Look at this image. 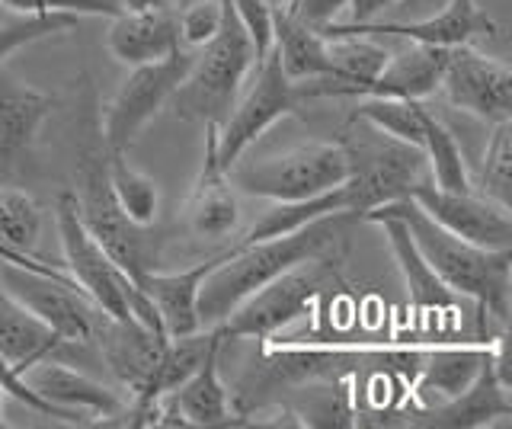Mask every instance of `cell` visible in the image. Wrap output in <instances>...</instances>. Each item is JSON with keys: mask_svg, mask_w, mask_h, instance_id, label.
Listing matches in <instances>:
<instances>
[{"mask_svg": "<svg viewBox=\"0 0 512 429\" xmlns=\"http://www.w3.org/2000/svg\"><path fill=\"white\" fill-rule=\"evenodd\" d=\"M352 218L346 212L324 215L292 234L266 237V241H237L231 250H224L218 263L208 269V276L199 285V321L202 330L218 327L240 301L250 298L266 282L288 273L292 266L320 257L336 244L343 231V221Z\"/></svg>", "mask_w": 512, "mask_h": 429, "instance_id": "1", "label": "cell"}, {"mask_svg": "<svg viewBox=\"0 0 512 429\" xmlns=\"http://www.w3.org/2000/svg\"><path fill=\"white\" fill-rule=\"evenodd\" d=\"M378 215H394L407 225L416 250L432 266L448 289L458 298H471L474 305L490 314L496 324H506L509 317V292H512V250H487L445 231L439 221H432L410 196L365 212L372 221Z\"/></svg>", "mask_w": 512, "mask_h": 429, "instance_id": "2", "label": "cell"}, {"mask_svg": "<svg viewBox=\"0 0 512 429\" xmlns=\"http://www.w3.org/2000/svg\"><path fill=\"white\" fill-rule=\"evenodd\" d=\"M55 225L64 250V266L68 276L87 292V298L100 308L112 321H138L148 330L167 337L154 301L144 295L141 285H135L132 276H125L122 269L112 263L109 253L93 241V234L84 228V221L77 215L74 193H61L55 202ZM170 340V337H167Z\"/></svg>", "mask_w": 512, "mask_h": 429, "instance_id": "3", "label": "cell"}, {"mask_svg": "<svg viewBox=\"0 0 512 429\" xmlns=\"http://www.w3.org/2000/svg\"><path fill=\"white\" fill-rule=\"evenodd\" d=\"M256 65L253 42L247 29L234 17L231 4L224 0V23L212 42L192 52V65L183 84L173 90L167 106L183 122L221 125L240 97V84Z\"/></svg>", "mask_w": 512, "mask_h": 429, "instance_id": "4", "label": "cell"}, {"mask_svg": "<svg viewBox=\"0 0 512 429\" xmlns=\"http://www.w3.org/2000/svg\"><path fill=\"white\" fill-rule=\"evenodd\" d=\"M340 145L346 148L349 157V177L343 189L349 202L346 209L352 218H362L365 212L378 209V205L407 199L410 189L426 173L423 148L381 132L362 119L349 122Z\"/></svg>", "mask_w": 512, "mask_h": 429, "instance_id": "5", "label": "cell"}, {"mask_svg": "<svg viewBox=\"0 0 512 429\" xmlns=\"http://www.w3.org/2000/svg\"><path fill=\"white\" fill-rule=\"evenodd\" d=\"M349 177V157L340 141H308L282 154L228 167V180L237 193L269 202H301L324 196Z\"/></svg>", "mask_w": 512, "mask_h": 429, "instance_id": "6", "label": "cell"}, {"mask_svg": "<svg viewBox=\"0 0 512 429\" xmlns=\"http://www.w3.org/2000/svg\"><path fill=\"white\" fill-rule=\"evenodd\" d=\"M77 215L84 228L93 234L112 263H116L125 276H144L157 263V244L148 237V228L135 225L132 218L122 212V205L112 196L109 170H106V148L87 151L77 170V193H74Z\"/></svg>", "mask_w": 512, "mask_h": 429, "instance_id": "7", "label": "cell"}, {"mask_svg": "<svg viewBox=\"0 0 512 429\" xmlns=\"http://www.w3.org/2000/svg\"><path fill=\"white\" fill-rule=\"evenodd\" d=\"M330 282H333V263H327L324 253H320V257L304 260L288 269V273L266 282L263 289H256L215 330L221 333L224 343L269 340L272 333H279L282 327L295 324L298 317L311 314L314 301Z\"/></svg>", "mask_w": 512, "mask_h": 429, "instance_id": "8", "label": "cell"}, {"mask_svg": "<svg viewBox=\"0 0 512 429\" xmlns=\"http://www.w3.org/2000/svg\"><path fill=\"white\" fill-rule=\"evenodd\" d=\"M0 285L52 327L68 346H90L100 327L103 311L87 298V292L58 269H32L0 260Z\"/></svg>", "mask_w": 512, "mask_h": 429, "instance_id": "9", "label": "cell"}, {"mask_svg": "<svg viewBox=\"0 0 512 429\" xmlns=\"http://www.w3.org/2000/svg\"><path fill=\"white\" fill-rule=\"evenodd\" d=\"M192 65V52L176 49L173 55L151 61V65H138L125 77L119 93L106 106L103 119V141L106 154H128L138 135L144 132L160 109L167 106L173 90L183 84V77Z\"/></svg>", "mask_w": 512, "mask_h": 429, "instance_id": "10", "label": "cell"}, {"mask_svg": "<svg viewBox=\"0 0 512 429\" xmlns=\"http://www.w3.org/2000/svg\"><path fill=\"white\" fill-rule=\"evenodd\" d=\"M298 103L301 100L295 93V81H288V74L282 71L276 52H269L266 58L256 61L253 87L244 93V100L234 103L228 119L218 125V138H215L218 164L224 170L234 167L253 141L260 138L269 125L292 116Z\"/></svg>", "mask_w": 512, "mask_h": 429, "instance_id": "11", "label": "cell"}, {"mask_svg": "<svg viewBox=\"0 0 512 429\" xmlns=\"http://www.w3.org/2000/svg\"><path fill=\"white\" fill-rule=\"evenodd\" d=\"M410 199L420 205L432 221H439L445 231L461 237V241L487 247V250H512L509 205L480 196L477 189H464V193L439 189L426 177L410 189Z\"/></svg>", "mask_w": 512, "mask_h": 429, "instance_id": "12", "label": "cell"}, {"mask_svg": "<svg viewBox=\"0 0 512 429\" xmlns=\"http://www.w3.org/2000/svg\"><path fill=\"white\" fill-rule=\"evenodd\" d=\"M439 90L448 103L484 122H500L512 113V71L506 61L480 55L468 45H458L448 55Z\"/></svg>", "mask_w": 512, "mask_h": 429, "instance_id": "13", "label": "cell"}, {"mask_svg": "<svg viewBox=\"0 0 512 429\" xmlns=\"http://www.w3.org/2000/svg\"><path fill=\"white\" fill-rule=\"evenodd\" d=\"M397 36L407 42H426V45H442V49H458V45H468L480 36H500V26H496L484 10L477 7V0H452L445 10H439L436 17L416 20V23H388V20H375V23H327L320 26V36Z\"/></svg>", "mask_w": 512, "mask_h": 429, "instance_id": "14", "label": "cell"}, {"mask_svg": "<svg viewBox=\"0 0 512 429\" xmlns=\"http://www.w3.org/2000/svg\"><path fill=\"white\" fill-rule=\"evenodd\" d=\"M93 343L100 346V356L106 359L109 372L132 391L135 404L148 401V391L157 375L160 356H164L167 337H160V333L148 330L138 321H112V317L103 314Z\"/></svg>", "mask_w": 512, "mask_h": 429, "instance_id": "15", "label": "cell"}, {"mask_svg": "<svg viewBox=\"0 0 512 429\" xmlns=\"http://www.w3.org/2000/svg\"><path fill=\"white\" fill-rule=\"evenodd\" d=\"M215 138H218V125H205V161L196 183H192V193L183 212L189 234L202 237V241H224L240 225L237 189L228 180V170L218 164Z\"/></svg>", "mask_w": 512, "mask_h": 429, "instance_id": "16", "label": "cell"}, {"mask_svg": "<svg viewBox=\"0 0 512 429\" xmlns=\"http://www.w3.org/2000/svg\"><path fill=\"white\" fill-rule=\"evenodd\" d=\"M55 103L52 93L20 81L0 65V173L16 170V164L32 151Z\"/></svg>", "mask_w": 512, "mask_h": 429, "instance_id": "17", "label": "cell"}, {"mask_svg": "<svg viewBox=\"0 0 512 429\" xmlns=\"http://www.w3.org/2000/svg\"><path fill=\"white\" fill-rule=\"evenodd\" d=\"M106 49L112 58L128 68L151 65V61L173 55L176 49H183L176 10L170 4L122 10L119 17H112V26L106 33Z\"/></svg>", "mask_w": 512, "mask_h": 429, "instance_id": "18", "label": "cell"}, {"mask_svg": "<svg viewBox=\"0 0 512 429\" xmlns=\"http://www.w3.org/2000/svg\"><path fill=\"white\" fill-rule=\"evenodd\" d=\"M23 378L42 401L58 410H71L77 417H119L125 410L116 391H109L96 378L71 369L68 362H58L55 356L29 365Z\"/></svg>", "mask_w": 512, "mask_h": 429, "instance_id": "19", "label": "cell"}, {"mask_svg": "<svg viewBox=\"0 0 512 429\" xmlns=\"http://www.w3.org/2000/svg\"><path fill=\"white\" fill-rule=\"evenodd\" d=\"M509 413H512L509 381L493 369V362L487 356L480 375L458 397L410 413L413 417L410 423L413 426H436V429H477V426H490L500 417H509Z\"/></svg>", "mask_w": 512, "mask_h": 429, "instance_id": "20", "label": "cell"}, {"mask_svg": "<svg viewBox=\"0 0 512 429\" xmlns=\"http://www.w3.org/2000/svg\"><path fill=\"white\" fill-rule=\"evenodd\" d=\"M218 343L212 353L202 359V365L192 372L180 388L160 397V423L170 426H228L231 417V397L218 372Z\"/></svg>", "mask_w": 512, "mask_h": 429, "instance_id": "21", "label": "cell"}, {"mask_svg": "<svg viewBox=\"0 0 512 429\" xmlns=\"http://www.w3.org/2000/svg\"><path fill=\"white\" fill-rule=\"evenodd\" d=\"M487 356H490V340L445 343V346L423 349L420 369L410 378L416 401L423 407L452 401V397H458L480 375Z\"/></svg>", "mask_w": 512, "mask_h": 429, "instance_id": "22", "label": "cell"}, {"mask_svg": "<svg viewBox=\"0 0 512 429\" xmlns=\"http://www.w3.org/2000/svg\"><path fill=\"white\" fill-rule=\"evenodd\" d=\"M221 257V253H218ZM218 257H208L189 269H176V273H160V269H148L144 276L135 279L141 285L144 295L154 301V308L160 314L167 337H189L199 333V285L208 276V269L218 263Z\"/></svg>", "mask_w": 512, "mask_h": 429, "instance_id": "23", "label": "cell"}, {"mask_svg": "<svg viewBox=\"0 0 512 429\" xmlns=\"http://www.w3.org/2000/svg\"><path fill=\"white\" fill-rule=\"evenodd\" d=\"M452 49L426 42H410L397 55H388L384 68L372 84H365L362 97H397V100H426L439 90L442 71Z\"/></svg>", "mask_w": 512, "mask_h": 429, "instance_id": "24", "label": "cell"}, {"mask_svg": "<svg viewBox=\"0 0 512 429\" xmlns=\"http://www.w3.org/2000/svg\"><path fill=\"white\" fill-rule=\"evenodd\" d=\"M372 221L384 228V237H388V247L397 260V269H400V276H404L410 305L416 311H452L458 305V295L432 273V266L423 260V253L416 250L404 221L394 215H378Z\"/></svg>", "mask_w": 512, "mask_h": 429, "instance_id": "25", "label": "cell"}, {"mask_svg": "<svg viewBox=\"0 0 512 429\" xmlns=\"http://www.w3.org/2000/svg\"><path fill=\"white\" fill-rule=\"evenodd\" d=\"M272 52H276L288 81H311V77H333L330 45L320 29L301 23L285 7H272Z\"/></svg>", "mask_w": 512, "mask_h": 429, "instance_id": "26", "label": "cell"}, {"mask_svg": "<svg viewBox=\"0 0 512 429\" xmlns=\"http://www.w3.org/2000/svg\"><path fill=\"white\" fill-rule=\"evenodd\" d=\"M58 333L42 324L29 308H23L4 285H0V356H4L13 372H26L29 365L42 359H52L58 349H64Z\"/></svg>", "mask_w": 512, "mask_h": 429, "instance_id": "27", "label": "cell"}, {"mask_svg": "<svg viewBox=\"0 0 512 429\" xmlns=\"http://www.w3.org/2000/svg\"><path fill=\"white\" fill-rule=\"evenodd\" d=\"M42 234V209L36 199L20 193L13 186H0V260L32 266V269H52L39 263L32 250Z\"/></svg>", "mask_w": 512, "mask_h": 429, "instance_id": "28", "label": "cell"}, {"mask_svg": "<svg viewBox=\"0 0 512 429\" xmlns=\"http://www.w3.org/2000/svg\"><path fill=\"white\" fill-rule=\"evenodd\" d=\"M346 189L336 186L324 196H314V199H301V202H276L269 212H263V218L256 221V225L240 237L244 244L250 241H266V237H279V234H292L304 225H311V221L324 218V215H336V212H346Z\"/></svg>", "mask_w": 512, "mask_h": 429, "instance_id": "29", "label": "cell"}, {"mask_svg": "<svg viewBox=\"0 0 512 429\" xmlns=\"http://www.w3.org/2000/svg\"><path fill=\"white\" fill-rule=\"evenodd\" d=\"M112 196L122 205V212L141 228H151L160 212V186L144 170L132 167L128 154H106Z\"/></svg>", "mask_w": 512, "mask_h": 429, "instance_id": "30", "label": "cell"}, {"mask_svg": "<svg viewBox=\"0 0 512 429\" xmlns=\"http://www.w3.org/2000/svg\"><path fill=\"white\" fill-rule=\"evenodd\" d=\"M423 154H426V167L432 173V183L439 189H452V193H464L471 186V173L464 164L461 145L455 135L448 132V125L436 113H423Z\"/></svg>", "mask_w": 512, "mask_h": 429, "instance_id": "31", "label": "cell"}, {"mask_svg": "<svg viewBox=\"0 0 512 429\" xmlns=\"http://www.w3.org/2000/svg\"><path fill=\"white\" fill-rule=\"evenodd\" d=\"M423 113L426 106L420 100H397V97H359V106L352 119H362L375 129L388 132L410 145H423Z\"/></svg>", "mask_w": 512, "mask_h": 429, "instance_id": "32", "label": "cell"}, {"mask_svg": "<svg viewBox=\"0 0 512 429\" xmlns=\"http://www.w3.org/2000/svg\"><path fill=\"white\" fill-rule=\"evenodd\" d=\"M474 189L480 196H487V199L512 209V122L509 119L493 122L490 138H487V151H484V164H480V177H477Z\"/></svg>", "mask_w": 512, "mask_h": 429, "instance_id": "33", "label": "cell"}, {"mask_svg": "<svg viewBox=\"0 0 512 429\" xmlns=\"http://www.w3.org/2000/svg\"><path fill=\"white\" fill-rule=\"evenodd\" d=\"M77 20L80 17H71V13L52 10V13H23V20L0 26V65H4V58H10L16 49H23V45L68 33V29L77 26Z\"/></svg>", "mask_w": 512, "mask_h": 429, "instance_id": "34", "label": "cell"}, {"mask_svg": "<svg viewBox=\"0 0 512 429\" xmlns=\"http://www.w3.org/2000/svg\"><path fill=\"white\" fill-rule=\"evenodd\" d=\"M176 23H180V45L202 49L205 42H212L218 36V29L224 23V0H189L176 13Z\"/></svg>", "mask_w": 512, "mask_h": 429, "instance_id": "35", "label": "cell"}, {"mask_svg": "<svg viewBox=\"0 0 512 429\" xmlns=\"http://www.w3.org/2000/svg\"><path fill=\"white\" fill-rule=\"evenodd\" d=\"M234 17L247 29L256 61L272 52V4L269 0H228Z\"/></svg>", "mask_w": 512, "mask_h": 429, "instance_id": "36", "label": "cell"}, {"mask_svg": "<svg viewBox=\"0 0 512 429\" xmlns=\"http://www.w3.org/2000/svg\"><path fill=\"white\" fill-rule=\"evenodd\" d=\"M45 13H71V17H119L125 10L122 0H42Z\"/></svg>", "mask_w": 512, "mask_h": 429, "instance_id": "37", "label": "cell"}, {"mask_svg": "<svg viewBox=\"0 0 512 429\" xmlns=\"http://www.w3.org/2000/svg\"><path fill=\"white\" fill-rule=\"evenodd\" d=\"M349 0H292L285 10L298 17L301 23H308L314 29L327 26V23H336V17L346 10Z\"/></svg>", "mask_w": 512, "mask_h": 429, "instance_id": "38", "label": "cell"}, {"mask_svg": "<svg viewBox=\"0 0 512 429\" xmlns=\"http://www.w3.org/2000/svg\"><path fill=\"white\" fill-rule=\"evenodd\" d=\"M452 0H397V4L388 10L391 17H384L388 23H416L426 17H436L439 10H445Z\"/></svg>", "mask_w": 512, "mask_h": 429, "instance_id": "39", "label": "cell"}, {"mask_svg": "<svg viewBox=\"0 0 512 429\" xmlns=\"http://www.w3.org/2000/svg\"><path fill=\"white\" fill-rule=\"evenodd\" d=\"M397 0H349V23H375L381 17H388V10Z\"/></svg>", "mask_w": 512, "mask_h": 429, "instance_id": "40", "label": "cell"}, {"mask_svg": "<svg viewBox=\"0 0 512 429\" xmlns=\"http://www.w3.org/2000/svg\"><path fill=\"white\" fill-rule=\"evenodd\" d=\"M125 10H144V7H160L164 0H122Z\"/></svg>", "mask_w": 512, "mask_h": 429, "instance_id": "41", "label": "cell"}, {"mask_svg": "<svg viewBox=\"0 0 512 429\" xmlns=\"http://www.w3.org/2000/svg\"><path fill=\"white\" fill-rule=\"evenodd\" d=\"M269 4H272V7H288L292 0H269Z\"/></svg>", "mask_w": 512, "mask_h": 429, "instance_id": "42", "label": "cell"}, {"mask_svg": "<svg viewBox=\"0 0 512 429\" xmlns=\"http://www.w3.org/2000/svg\"><path fill=\"white\" fill-rule=\"evenodd\" d=\"M4 397H7V391H4V388H0V410H4Z\"/></svg>", "mask_w": 512, "mask_h": 429, "instance_id": "43", "label": "cell"}]
</instances>
